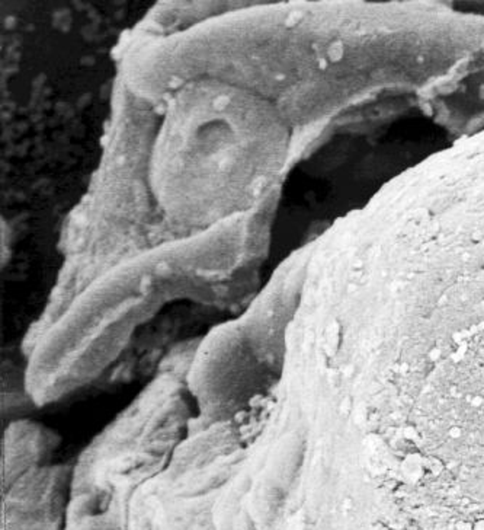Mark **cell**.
Returning <instances> with one entry per match:
<instances>
[{
    "label": "cell",
    "mask_w": 484,
    "mask_h": 530,
    "mask_svg": "<svg viewBox=\"0 0 484 530\" xmlns=\"http://www.w3.org/2000/svg\"><path fill=\"white\" fill-rule=\"evenodd\" d=\"M172 89L150 159L159 207L192 229L250 210L287 159V118L258 94L217 79Z\"/></svg>",
    "instance_id": "6da1fadb"
},
{
    "label": "cell",
    "mask_w": 484,
    "mask_h": 530,
    "mask_svg": "<svg viewBox=\"0 0 484 530\" xmlns=\"http://www.w3.org/2000/svg\"><path fill=\"white\" fill-rule=\"evenodd\" d=\"M461 434H463V430H461V427H458V425H452V427H449V430H448V435H449L451 438H460V437H461Z\"/></svg>",
    "instance_id": "7a4b0ae2"
},
{
    "label": "cell",
    "mask_w": 484,
    "mask_h": 530,
    "mask_svg": "<svg viewBox=\"0 0 484 530\" xmlns=\"http://www.w3.org/2000/svg\"><path fill=\"white\" fill-rule=\"evenodd\" d=\"M471 530H484V519H477L471 523Z\"/></svg>",
    "instance_id": "3957f363"
},
{
    "label": "cell",
    "mask_w": 484,
    "mask_h": 530,
    "mask_svg": "<svg viewBox=\"0 0 484 530\" xmlns=\"http://www.w3.org/2000/svg\"><path fill=\"white\" fill-rule=\"evenodd\" d=\"M471 404H473L474 407H479V405L482 404V398H480V396H476V398L471 401Z\"/></svg>",
    "instance_id": "5b68a950"
},
{
    "label": "cell",
    "mask_w": 484,
    "mask_h": 530,
    "mask_svg": "<svg viewBox=\"0 0 484 530\" xmlns=\"http://www.w3.org/2000/svg\"><path fill=\"white\" fill-rule=\"evenodd\" d=\"M371 530H390L387 525L384 522H375L372 526H371Z\"/></svg>",
    "instance_id": "277c9868"
}]
</instances>
